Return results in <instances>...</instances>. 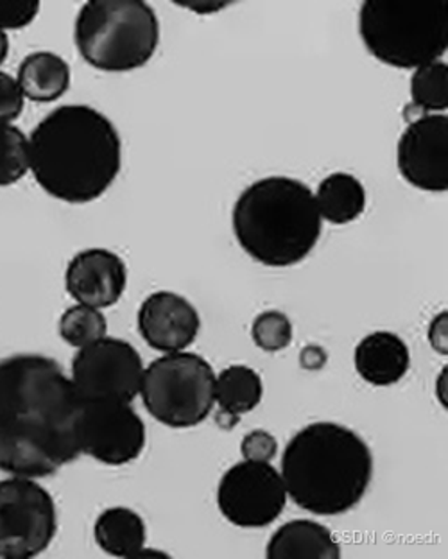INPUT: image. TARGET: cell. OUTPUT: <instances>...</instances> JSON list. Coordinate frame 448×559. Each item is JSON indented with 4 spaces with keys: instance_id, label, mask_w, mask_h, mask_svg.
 Segmentation results:
<instances>
[{
    "instance_id": "52a82bcc",
    "label": "cell",
    "mask_w": 448,
    "mask_h": 559,
    "mask_svg": "<svg viewBox=\"0 0 448 559\" xmlns=\"http://www.w3.org/2000/svg\"><path fill=\"white\" fill-rule=\"evenodd\" d=\"M139 396L158 424L190 429L203 424L214 411V368L187 349L164 354L145 366Z\"/></svg>"
},
{
    "instance_id": "8992f818",
    "label": "cell",
    "mask_w": 448,
    "mask_h": 559,
    "mask_svg": "<svg viewBox=\"0 0 448 559\" xmlns=\"http://www.w3.org/2000/svg\"><path fill=\"white\" fill-rule=\"evenodd\" d=\"M81 58L103 72L148 66L160 44V22L144 0H90L74 24Z\"/></svg>"
},
{
    "instance_id": "4316f807",
    "label": "cell",
    "mask_w": 448,
    "mask_h": 559,
    "mask_svg": "<svg viewBox=\"0 0 448 559\" xmlns=\"http://www.w3.org/2000/svg\"><path fill=\"white\" fill-rule=\"evenodd\" d=\"M243 460L255 463H271L279 454V441L268 430H251L240 443Z\"/></svg>"
},
{
    "instance_id": "6da1fadb",
    "label": "cell",
    "mask_w": 448,
    "mask_h": 559,
    "mask_svg": "<svg viewBox=\"0 0 448 559\" xmlns=\"http://www.w3.org/2000/svg\"><path fill=\"white\" fill-rule=\"evenodd\" d=\"M81 405L58 360L40 354L0 360V472L44 479L78 460Z\"/></svg>"
},
{
    "instance_id": "9c48e42d",
    "label": "cell",
    "mask_w": 448,
    "mask_h": 559,
    "mask_svg": "<svg viewBox=\"0 0 448 559\" xmlns=\"http://www.w3.org/2000/svg\"><path fill=\"white\" fill-rule=\"evenodd\" d=\"M144 370L139 349L128 341L106 335L78 349L70 380L83 402L133 404L140 395Z\"/></svg>"
},
{
    "instance_id": "44dd1931",
    "label": "cell",
    "mask_w": 448,
    "mask_h": 559,
    "mask_svg": "<svg viewBox=\"0 0 448 559\" xmlns=\"http://www.w3.org/2000/svg\"><path fill=\"white\" fill-rule=\"evenodd\" d=\"M411 100L425 114H444L448 108V66L438 60L413 70Z\"/></svg>"
},
{
    "instance_id": "e0dca14e",
    "label": "cell",
    "mask_w": 448,
    "mask_h": 559,
    "mask_svg": "<svg viewBox=\"0 0 448 559\" xmlns=\"http://www.w3.org/2000/svg\"><path fill=\"white\" fill-rule=\"evenodd\" d=\"M16 81L21 85L25 100L49 105L67 94L72 72L69 63L60 55L50 50H38L22 60Z\"/></svg>"
},
{
    "instance_id": "ac0fdd59",
    "label": "cell",
    "mask_w": 448,
    "mask_h": 559,
    "mask_svg": "<svg viewBox=\"0 0 448 559\" xmlns=\"http://www.w3.org/2000/svg\"><path fill=\"white\" fill-rule=\"evenodd\" d=\"M94 538L97 547L111 558H139L145 549L148 527L137 511L117 506L97 516Z\"/></svg>"
},
{
    "instance_id": "ba28073f",
    "label": "cell",
    "mask_w": 448,
    "mask_h": 559,
    "mask_svg": "<svg viewBox=\"0 0 448 559\" xmlns=\"http://www.w3.org/2000/svg\"><path fill=\"white\" fill-rule=\"evenodd\" d=\"M56 531V502L40 483L21 475L0 480V559L38 558Z\"/></svg>"
},
{
    "instance_id": "30bf717a",
    "label": "cell",
    "mask_w": 448,
    "mask_h": 559,
    "mask_svg": "<svg viewBox=\"0 0 448 559\" xmlns=\"http://www.w3.org/2000/svg\"><path fill=\"white\" fill-rule=\"evenodd\" d=\"M215 500L229 524L259 530L284 513L287 491L280 469L271 463L243 460L224 472Z\"/></svg>"
},
{
    "instance_id": "3957f363",
    "label": "cell",
    "mask_w": 448,
    "mask_h": 559,
    "mask_svg": "<svg viewBox=\"0 0 448 559\" xmlns=\"http://www.w3.org/2000/svg\"><path fill=\"white\" fill-rule=\"evenodd\" d=\"M374 452L363 436L334 421L298 430L280 463L287 499L316 516L349 513L374 479Z\"/></svg>"
},
{
    "instance_id": "277c9868",
    "label": "cell",
    "mask_w": 448,
    "mask_h": 559,
    "mask_svg": "<svg viewBox=\"0 0 448 559\" xmlns=\"http://www.w3.org/2000/svg\"><path fill=\"white\" fill-rule=\"evenodd\" d=\"M240 250L266 267H291L318 245L323 219L313 189L287 176H268L240 192L232 210Z\"/></svg>"
},
{
    "instance_id": "9a60e30c",
    "label": "cell",
    "mask_w": 448,
    "mask_h": 559,
    "mask_svg": "<svg viewBox=\"0 0 448 559\" xmlns=\"http://www.w3.org/2000/svg\"><path fill=\"white\" fill-rule=\"evenodd\" d=\"M355 370L358 377L377 385L399 384L411 368V352L399 334L379 330L361 340L354 354Z\"/></svg>"
},
{
    "instance_id": "2e32d148",
    "label": "cell",
    "mask_w": 448,
    "mask_h": 559,
    "mask_svg": "<svg viewBox=\"0 0 448 559\" xmlns=\"http://www.w3.org/2000/svg\"><path fill=\"white\" fill-rule=\"evenodd\" d=\"M268 559H339V545L332 531L314 520H291L274 531L266 545Z\"/></svg>"
},
{
    "instance_id": "83f0119b",
    "label": "cell",
    "mask_w": 448,
    "mask_h": 559,
    "mask_svg": "<svg viewBox=\"0 0 448 559\" xmlns=\"http://www.w3.org/2000/svg\"><path fill=\"white\" fill-rule=\"evenodd\" d=\"M428 343L433 346L434 352L439 355H448V312H439L431 325H428Z\"/></svg>"
},
{
    "instance_id": "d6a6232c",
    "label": "cell",
    "mask_w": 448,
    "mask_h": 559,
    "mask_svg": "<svg viewBox=\"0 0 448 559\" xmlns=\"http://www.w3.org/2000/svg\"><path fill=\"white\" fill-rule=\"evenodd\" d=\"M8 55H10V36L5 31L0 29V67L4 66Z\"/></svg>"
},
{
    "instance_id": "4fadbf2b",
    "label": "cell",
    "mask_w": 448,
    "mask_h": 559,
    "mask_svg": "<svg viewBox=\"0 0 448 559\" xmlns=\"http://www.w3.org/2000/svg\"><path fill=\"white\" fill-rule=\"evenodd\" d=\"M137 326L148 346L175 354L194 345L201 330V318L194 305L173 290H158L140 305Z\"/></svg>"
},
{
    "instance_id": "8fae6325",
    "label": "cell",
    "mask_w": 448,
    "mask_h": 559,
    "mask_svg": "<svg viewBox=\"0 0 448 559\" xmlns=\"http://www.w3.org/2000/svg\"><path fill=\"white\" fill-rule=\"evenodd\" d=\"M144 419L131 404L83 402L78 418L81 454L103 465L122 466L139 460L145 449Z\"/></svg>"
},
{
    "instance_id": "f1b7e54d",
    "label": "cell",
    "mask_w": 448,
    "mask_h": 559,
    "mask_svg": "<svg viewBox=\"0 0 448 559\" xmlns=\"http://www.w3.org/2000/svg\"><path fill=\"white\" fill-rule=\"evenodd\" d=\"M327 360H329V355H327L325 348L318 345L305 346V348L302 349V354H299V365H302L304 370H323Z\"/></svg>"
},
{
    "instance_id": "603a6c76",
    "label": "cell",
    "mask_w": 448,
    "mask_h": 559,
    "mask_svg": "<svg viewBox=\"0 0 448 559\" xmlns=\"http://www.w3.org/2000/svg\"><path fill=\"white\" fill-rule=\"evenodd\" d=\"M30 173V136L15 124H0V189L16 186Z\"/></svg>"
},
{
    "instance_id": "5bb4252c",
    "label": "cell",
    "mask_w": 448,
    "mask_h": 559,
    "mask_svg": "<svg viewBox=\"0 0 448 559\" xmlns=\"http://www.w3.org/2000/svg\"><path fill=\"white\" fill-rule=\"evenodd\" d=\"M128 287V267L115 251L89 248L67 265L66 289L72 300L94 309L119 304Z\"/></svg>"
},
{
    "instance_id": "5b68a950",
    "label": "cell",
    "mask_w": 448,
    "mask_h": 559,
    "mask_svg": "<svg viewBox=\"0 0 448 559\" xmlns=\"http://www.w3.org/2000/svg\"><path fill=\"white\" fill-rule=\"evenodd\" d=\"M358 35L369 55L394 69L441 60L448 47L447 0H366Z\"/></svg>"
},
{
    "instance_id": "7402d4cb",
    "label": "cell",
    "mask_w": 448,
    "mask_h": 559,
    "mask_svg": "<svg viewBox=\"0 0 448 559\" xmlns=\"http://www.w3.org/2000/svg\"><path fill=\"white\" fill-rule=\"evenodd\" d=\"M58 332L67 345L81 349L108 335V320L103 310L78 304L61 314Z\"/></svg>"
},
{
    "instance_id": "1f68e13d",
    "label": "cell",
    "mask_w": 448,
    "mask_h": 559,
    "mask_svg": "<svg viewBox=\"0 0 448 559\" xmlns=\"http://www.w3.org/2000/svg\"><path fill=\"white\" fill-rule=\"evenodd\" d=\"M215 419H217V424L223 427V429H234L235 425L239 424L240 416L232 415V413H226V411H217V415H215Z\"/></svg>"
},
{
    "instance_id": "484cf974",
    "label": "cell",
    "mask_w": 448,
    "mask_h": 559,
    "mask_svg": "<svg viewBox=\"0 0 448 559\" xmlns=\"http://www.w3.org/2000/svg\"><path fill=\"white\" fill-rule=\"evenodd\" d=\"M25 97L13 75L0 70V124H13L24 111Z\"/></svg>"
},
{
    "instance_id": "d6986e66",
    "label": "cell",
    "mask_w": 448,
    "mask_h": 559,
    "mask_svg": "<svg viewBox=\"0 0 448 559\" xmlns=\"http://www.w3.org/2000/svg\"><path fill=\"white\" fill-rule=\"evenodd\" d=\"M314 198H316L321 219L334 226L354 223L364 214L368 203L363 181L349 173H334L327 176L319 183Z\"/></svg>"
},
{
    "instance_id": "7a4b0ae2",
    "label": "cell",
    "mask_w": 448,
    "mask_h": 559,
    "mask_svg": "<svg viewBox=\"0 0 448 559\" xmlns=\"http://www.w3.org/2000/svg\"><path fill=\"white\" fill-rule=\"evenodd\" d=\"M122 169V140L89 105L50 111L30 135V173L50 198L86 205L110 190Z\"/></svg>"
},
{
    "instance_id": "7c38bea8",
    "label": "cell",
    "mask_w": 448,
    "mask_h": 559,
    "mask_svg": "<svg viewBox=\"0 0 448 559\" xmlns=\"http://www.w3.org/2000/svg\"><path fill=\"white\" fill-rule=\"evenodd\" d=\"M397 164L409 186L434 194L447 192V114H428L409 122L399 140Z\"/></svg>"
},
{
    "instance_id": "d4e9b609",
    "label": "cell",
    "mask_w": 448,
    "mask_h": 559,
    "mask_svg": "<svg viewBox=\"0 0 448 559\" xmlns=\"http://www.w3.org/2000/svg\"><path fill=\"white\" fill-rule=\"evenodd\" d=\"M40 13L38 0H0V29L19 31L35 22Z\"/></svg>"
},
{
    "instance_id": "f546056e",
    "label": "cell",
    "mask_w": 448,
    "mask_h": 559,
    "mask_svg": "<svg viewBox=\"0 0 448 559\" xmlns=\"http://www.w3.org/2000/svg\"><path fill=\"white\" fill-rule=\"evenodd\" d=\"M175 2L184 5L185 10H192L196 13H215L232 4V2H192V0H175Z\"/></svg>"
},
{
    "instance_id": "ffe728a7",
    "label": "cell",
    "mask_w": 448,
    "mask_h": 559,
    "mask_svg": "<svg viewBox=\"0 0 448 559\" xmlns=\"http://www.w3.org/2000/svg\"><path fill=\"white\" fill-rule=\"evenodd\" d=\"M264 395L260 374L245 365L224 368L215 374V405L232 415H248L259 407Z\"/></svg>"
},
{
    "instance_id": "cb8c5ba5",
    "label": "cell",
    "mask_w": 448,
    "mask_h": 559,
    "mask_svg": "<svg viewBox=\"0 0 448 559\" xmlns=\"http://www.w3.org/2000/svg\"><path fill=\"white\" fill-rule=\"evenodd\" d=\"M293 323L280 310H264L255 318L251 325V340L268 354L282 352L293 343Z\"/></svg>"
},
{
    "instance_id": "4dcf8cb0",
    "label": "cell",
    "mask_w": 448,
    "mask_h": 559,
    "mask_svg": "<svg viewBox=\"0 0 448 559\" xmlns=\"http://www.w3.org/2000/svg\"><path fill=\"white\" fill-rule=\"evenodd\" d=\"M447 380H448V368L445 366L441 373L438 374V379H436V396H438L439 404L444 405L445 411H447L448 402H447Z\"/></svg>"
}]
</instances>
